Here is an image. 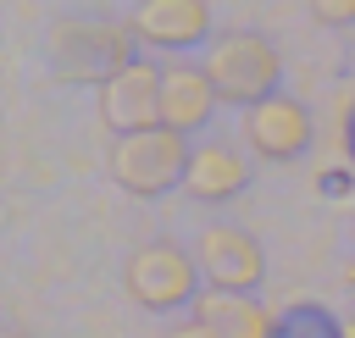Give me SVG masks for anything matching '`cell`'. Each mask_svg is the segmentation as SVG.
<instances>
[{"label": "cell", "instance_id": "5", "mask_svg": "<svg viewBox=\"0 0 355 338\" xmlns=\"http://www.w3.org/2000/svg\"><path fill=\"white\" fill-rule=\"evenodd\" d=\"M194 260L205 288H233V294H255L266 277V255L244 227H200L194 238Z\"/></svg>", "mask_w": 355, "mask_h": 338}, {"label": "cell", "instance_id": "8", "mask_svg": "<svg viewBox=\"0 0 355 338\" xmlns=\"http://www.w3.org/2000/svg\"><path fill=\"white\" fill-rule=\"evenodd\" d=\"M139 44L155 50H189L200 39H211V6L205 0H139L128 17Z\"/></svg>", "mask_w": 355, "mask_h": 338}, {"label": "cell", "instance_id": "7", "mask_svg": "<svg viewBox=\"0 0 355 338\" xmlns=\"http://www.w3.org/2000/svg\"><path fill=\"white\" fill-rule=\"evenodd\" d=\"M244 139L261 161H294L300 150H311V111L294 94H266L244 105Z\"/></svg>", "mask_w": 355, "mask_h": 338}, {"label": "cell", "instance_id": "15", "mask_svg": "<svg viewBox=\"0 0 355 338\" xmlns=\"http://www.w3.org/2000/svg\"><path fill=\"white\" fill-rule=\"evenodd\" d=\"M344 283H349V288H355V260H349V266H344Z\"/></svg>", "mask_w": 355, "mask_h": 338}, {"label": "cell", "instance_id": "16", "mask_svg": "<svg viewBox=\"0 0 355 338\" xmlns=\"http://www.w3.org/2000/svg\"><path fill=\"white\" fill-rule=\"evenodd\" d=\"M0 338H28V332H17V327H11V332H0Z\"/></svg>", "mask_w": 355, "mask_h": 338}, {"label": "cell", "instance_id": "12", "mask_svg": "<svg viewBox=\"0 0 355 338\" xmlns=\"http://www.w3.org/2000/svg\"><path fill=\"white\" fill-rule=\"evenodd\" d=\"M311 17L327 28H349L355 22V0H311Z\"/></svg>", "mask_w": 355, "mask_h": 338}, {"label": "cell", "instance_id": "14", "mask_svg": "<svg viewBox=\"0 0 355 338\" xmlns=\"http://www.w3.org/2000/svg\"><path fill=\"white\" fill-rule=\"evenodd\" d=\"M333 338H355V316H344V321H338V332H333Z\"/></svg>", "mask_w": 355, "mask_h": 338}, {"label": "cell", "instance_id": "2", "mask_svg": "<svg viewBox=\"0 0 355 338\" xmlns=\"http://www.w3.org/2000/svg\"><path fill=\"white\" fill-rule=\"evenodd\" d=\"M200 66L211 72L222 105H255V100L277 94V78H283V55L272 50L266 33H222V39H211Z\"/></svg>", "mask_w": 355, "mask_h": 338}, {"label": "cell", "instance_id": "1", "mask_svg": "<svg viewBox=\"0 0 355 338\" xmlns=\"http://www.w3.org/2000/svg\"><path fill=\"white\" fill-rule=\"evenodd\" d=\"M189 133L155 122V127H133V133H116L111 150H105V172L122 194L133 199H155L166 188H183V172H189Z\"/></svg>", "mask_w": 355, "mask_h": 338}, {"label": "cell", "instance_id": "9", "mask_svg": "<svg viewBox=\"0 0 355 338\" xmlns=\"http://www.w3.org/2000/svg\"><path fill=\"white\" fill-rule=\"evenodd\" d=\"M216 105H222V100H216V83H211L205 66H189V61L161 66V122H166V127L194 133V127L211 122Z\"/></svg>", "mask_w": 355, "mask_h": 338}, {"label": "cell", "instance_id": "13", "mask_svg": "<svg viewBox=\"0 0 355 338\" xmlns=\"http://www.w3.org/2000/svg\"><path fill=\"white\" fill-rule=\"evenodd\" d=\"M166 338H216V332H211V327H205L200 316H189V321H178V327H172Z\"/></svg>", "mask_w": 355, "mask_h": 338}, {"label": "cell", "instance_id": "4", "mask_svg": "<svg viewBox=\"0 0 355 338\" xmlns=\"http://www.w3.org/2000/svg\"><path fill=\"white\" fill-rule=\"evenodd\" d=\"M133 28L128 22H61L55 28V44H50V55H55V78H67V83H105L111 72H122L128 61H133Z\"/></svg>", "mask_w": 355, "mask_h": 338}, {"label": "cell", "instance_id": "6", "mask_svg": "<svg viewBox=\"0 0 355 338\" xmlns=\"http://www.w3.org/2000/svg\"><path fill=\"white\" fill-rule=\"evenodd\" d=\"M94 105H100V122L111 133H133V127H155L161 122V66L150 61H128L122 72H111L100 89H94Z\"/></svg>", "mask_w": 355, "mask_h": 338}, {"label": "cell", "instance_id": "3", "mask_svg": "<svg viewBox=\"0 0 355 338\" xmlns=\"http://www.w3.org/2000/svg\"><path fill=\"white\" fill-rule=\"evenodd\" d=\"M122 283H128L133 305H144V310H178V305H194V299H200V283H205V277H200L194 249L155 238V244H139V249L128 255Z\"/></svg>", "mask_w": 355, "mask_h": 338}, {"label": "cell", "instance_id": "11", "mask_svg": "<svg viewBox=\"0 0 355 338\" xmlns=\"http://www.w3.org/2000/svg\"><path fill=\"white\" fill-rule=\"evenodd\" d=\"M216 338H277V316L250 299V294H233V288H205L194 305H189Z\"/></svg>", "mask_w": 355, "mask_h": 338}, {"label": "cell", "instance_id": "10", "mask_svg": "<svg viewBox=\"0 0 355 338\" xmlns=\"http://www.w3.org/2000/svg\"><path fill=\"white\" fill-rule=\"evenodd\" d=\"M244 183H250V161H244L233 144H194L189 172H183V194H189V199L222 205V199L244 194Z\"/></svg>", "mask_w": 355, "mask_h": 338}]
</instances>
